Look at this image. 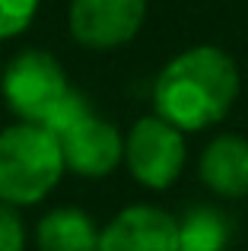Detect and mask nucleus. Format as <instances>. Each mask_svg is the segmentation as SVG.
<instances>
[{
	"label": "nucleus",
	"mask_w": 248,
	"mask_h": 251,
	"mask_svg": "<svg viewBox=\"0 0 248 251\" xmlns=\"http://www.w3.org/2000/svg\"><path fill=\"white\" fill-rule=\"evenodd\" d=\"M239 67L217 45H194L175 54L153 83V111L185 134L207 130L232 111Z\"/></svg>",
	"instance_id": "nucleus-1"
},
{
	"label": "nucleus",
	"mask_w": 248,
	"mask_h": 251,
	"mask_svg": "<svg viewBox=\"0 0 248 251\" xmlns=\"http://www.w3.org/2000/svg\"><path fill=\"white\" fill-rule=\"evenodd\" d=\"M67 172L61 140L45 124L16 121L0 130V203L35 207Z\"/></svg>",
	"instance_id": "nucleus-2"
},
{
	"label": "nucleus",
	"mask_w": 248,
	"mask_h": 251,
	"mask_svg": "<svg viewBox=\"0 0 248 251\" xmlns=\"http://www.w3.org/2000/svg\"><path fill=\"white\" fill-rule=\"evenodd\" d=\"M185 156V130L169 124L156 111L137 118L124 137V166L130 178L147 191L172 188L181 178Z\"/></svg>",
	"instance_id": "nucleus-3"
},
{
	"label": "nucleus",
	"mask_w": 248,
	"mask_h": 251,
	"mask_svg": "<svg viewBox=\"0 0 248 251\" xmlns=\"http://www.w3.org/2000/svg\"><path fill=\"white\" fill-rule=\"evenodd\" d=\"M67 89L70 83L64 76V67L54 54L42 48L19 51L0 74V96L6 108L16 115V121L42 124Z\"/></svg>",
	"instance_id": "nucleus-4"
},
{
	"label": "nucleus",
	"mask_w": 248,
	"mask_h": 251,
	"mask_svg": "<svg viewBox=\"0 0 248 251\" xmlns=\"http://www.w3.org/2000/svg\"><path fill=\"white\" fill-rule=\"evenodd\" d=\"M147 19V0H70L67 25L74 42L93 51L127 45Z\"/></svg>",
	"instance_id": "nucleus-5"
},
{
	"label": "nucleus",
	"mask_w": 248,
	"mask_h": 251,
	"mask_svg": "<svg viewBox=\"0 0 248 251\" xmlns=\"http://www.w3.org/2000/svg\"><path fill=\"white\" fill-rule=\"evenodd\" d=\"M64 166L80 178H108L124 162V137L112 121L89 111L61 137Z\"/></svg>",
	"instance_id": "nucleus-6"
},
{
	"label": "nucleus",
	"mask_w": 248,
	"mask_h": 251,
	"mask_svg": "<svg viewBox=\"0 0 248 251\" xmlns=\"http://www.w3.org/2000/svg\"><path fill=\"white\" fill-rule=\"evenodd\" d=\"M99 251H178V220L149 203L124 207L99 229Z\"/></svg>",
	"instance_id": "nucleus-7"
},
{
	"label": "nucleus",
	"mask_w": 248,
	"mask_h": 251,
	"mask_svg": "<svg viewBox=\"0 0 248 251\" xmlns=\"http://www.w3.org/2000/svg\"><path fill=\"white\" fill-rule=\"evenodd\" d=\"M207 191L223 201H239L248 194V140L239 134H220L207 143L198 166Z\"/></svg>",
	"instance_id": "nucleus-8"
},
{
	"label": "nucleus",
	"mask_w": 248,
	"mask_h": 251,
	"mask_svg": "<svg viewBox=\"0 0 248 251\" xmlns=\"http://www.w3.org/2000/svg\"><path fill=\"white\" fill-rule=\"evenodd\" d=\"M38 251H99V226L76 207H54L35 226Z\"/></svg>",
	"instance_id": "nucleus-9"
},
{
	"label": "nucleus",
	"mask_w": 248,
	"mask_h": 251,
	"mask_svg": "<svg viewBox=\"0 0 248 251\" xmlns=\"http://www.w3.org/2000/svg\"><path fill=\"white\" fill-rule=\"evenodd\" d=\"M232 223L217 207H191L178 220V251H226Z\"/></svg>",
	"instance_id": "nucleus-10"
},
{
	"label": "nucleus",
	"mask_w": 248,
	"mask_h": 251,
	"mask_svg": "<svg viewBox=\"0 0 248 251\" xmlns=\"http://www.w3.org/2000/svg\"><path fill=\"white\" fill-rule=\"evenodd\" d=\"M89 111H93V105H89V99L83 96L80 89H74V86H70V89L64 92V99H61V102L54 105V108H51V115L45 118L42 124H45V127L51 130V134H57V137H61L64 130H70V127H74L76 121H83V118H86Z\"/></svg>",
	"instance_id": "nucleus-11"
},
{
	"label": "nucleus",
	"mask_w": 248,
	"mask_h": 251,
	"mask_svg": "<svg viewBox=\"0 0 248 251\" xmlns=\"http://www.w3.org/2000/svg\"><path fill=\"white\" fill-rule=\"evenodd\" d=\"M38 13V0H0V42L23 35Z\"/></svg>",
	"instance_id": "nucleus-12"
},
{
	"label": "nucleus",
	"mask_w": 248,
	"mask_h": 251,
	"mask_svg": "<svg viewBox=\"0 0 248 251\" xmlns=\"http://www.w3.org/2000/svg\"><path fill=\"white\" fill-rule=\"evenodd\" d=\"M0 251H25V229L16 207L0 203Z\"/></svg>",
	"instance_id": "nucleus-13"
}]
</instances>
